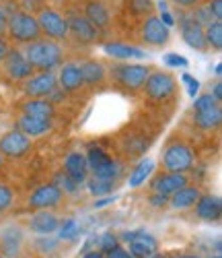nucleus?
<instances>
[{"label":"nucleus","mask_w":222,"mask_h":258,"mask_svg":"<svg viewBox=\"0 0 222 258\" xmlns=\"http://www.w3.org/2000/svg\"><path fill=\"white\" fill-rule=\"evenodd\" d=\"M175 23H179L181 37L191 50H197V52H206L208 50L206 37H204V27L197 25L195 21L191 19V15H185V13L179 15V19H175Z\"/></svg>","instance_id":"f8f14e48"},{"label":"nucleus","mask_w":222,"mask_h":258,"mask_svg":"<svg viewBox=\"0 0 222 258\" xmlns=\"http://www.w3.org/2000/svg\"><path fill=\"white\" fill-rule=\"evenodd\" d=\"M58 87V79L52 71L33 73L23 81V93L27 97H48Z\"/></svg>","instance_id":"9d476101"},{"label":"nucleus","mask_w":222,"mask_h":258,"mask_svg":"<svg viewBox=\"0 0 222 258\" xmlns=\"http://www.w3.org/2000/svg\"><path fill=\"white\" fill-rule=\"evenodd\" d=\"M95 244L99 246V252L107 254V252H111L114 248H118V246H120V238H118V235H116L114 231H105V233H101V235H99Z\"/></svg>","instance_id":"2f4dec72"},{"label":"nucleus","mask_w":222,"mask_h":258,"mask_svg":"<svg viewBox=\"0 0 222 258\" xmlns=\"http://www.w3.org/2000/svg\"><path fill=\"white\" fill-rule=\"evenodd\" d=\"M214 75L220 79V75H222V64H216V67H214Z\"/></svg>","instance_id":"864d4df0"},{"label":"nucleus","mask_w":222,"mask_h":258,"mask_svg":"<svg viewBox=\"0 0 222 258\" xmlns=\"http://www.w3.org/2000/svg\"><path fill=\"white\" fill-rule=\"evenodd\" d=\"M163 62H165V67H171V69H187L189 67V60L179 54H165Z\"/></svg>","instance_id":"4c0bfd02"},{"label":"nucleus","mask_w":222,"mask_h":258,"mask_svg":"<svg viewBox=\"0 0 222 258\" xmlns=\"http://www.w3.org/2000/svg\"><path fill=\"white\" fill-rule=\"evenodd\" d=\"M157 7H159V11H167V3H165V0H159Z\"/></svg>","instance_id":"5fc2aeb1"},{"label":"nucleus","mask_w":222,"mask_h":258,"mask_svg":"<svg viewBox=\"0 0 222 258\" xmlns=\"http://www.w3.org/2000/svg\"><path fill=\"white\" fill-rule=\"evenodd\" d=\"M210 95H212V97H214L218 103L222 101V83H220V81H216V83H214V87H212Z\"/></svg>","instance_id":"de8ad7c7"},{"label":"nucleus","mask_w":222,"mask_h":258,"mask_svg":"<svg viewBox=\"0 0 222 258\" xmlns=\"http://www.w3.org/2000/svg\"><path fill=\"white\" fill-rule=\"evenodd\" d=\"M0 64H3V69H5V73H7V77L11 81H21L23 83L27 77L33 75L31 64L27 62L25 54L21 50H9V54L5 56V60Z\"/></svg>","instance_id":"2eb2a0df"},{"label":"nucleus","mask_w":222,"mask_h":258,"mask_svg":"<svg viewBox=\"0 0 222 258\" xmlns=\"http://www.w3.org/2000/svg\"><path fill=\"white\" fill-rule=\"evenodd\" d=\"M66 21H68V37H74L78 44L91 46L99 41V29L84 15L72 13L70 17H66Z\"/></svg>","instance_id":"1a4fd4ad"},{"label":"nucleus","mask_w":222,"mask_h":258,"mask_svg":"<svg viewBox=\"0 0 222 258\" xmlns=\"http://www.w3.org/2000/svg\"><path fill=\"white\" fill-rule=\"evenodd\" d=\"M163 169L165 171H175V174H187L189 169H193L195 157L191 147L181 143V141H173L165 147L163 151Z\"/></svg>","instance_id":"7ed1b4c3"},{"label":"nucleus","mask_w":222,"mask_h":258,"mask_svg":"<svg viewBox=\"0 0 222 258\" xmlns=\"http://www.w3.org/2000/svg\"><path fill=\"white\" fill-rule=\"evenodd\" d=\"M7 29H9V13L0 7V37L7 35Z\"/></svg>","instance_id":"c03bdc74"},{"label":"nucleus","mask_w":222,"mask_h":258,"mask_svg":"<svg viewBox=\"0 0 222 258\" xmlns=\"http://www.w3.org/2000/svg\"><path fill=\"white\" fill-rule=\"evenodd\" d=\"M0 167H3V153H0Z\"/></svg>","instance_id":"13d9d810"},{"label":"nucleus","mask_w":222,"mask_h":258,"mask_svg":"<svg viewBox=\"0 0 222 258\" xmlns=\"http://www.w3.org/2000/svg\"><path fill=\"white\" fill-rule=\"evenodd\" d=\"M58 87L64 89L66 93H72L78 91L82 87V75H80V64L76 62H66L60 64V73H58Z\"/></svg>","instance_id":"a211bd4d"},{"label":"nucleus","mask_w":222,"mask_h":258,"mask_svg":"<svg viewBox=\"0 0 222 258\" xmlns=\"http://www.w3.org/2000/svg\"><path fill=\"white\" fill-rule=\"evenodd\" d=\"M105 54L111 58H118V60H142L146 58V52L136 48V46H130V44H122V41H109V44L103 46Z\"/></svg>","instance_id":"393cba45"},{"label":"nucleus","mask_w":222,"mask_h":258,"mask_svg":"<svg viewBox=\"0 0 222 258\" xmlns=\"http://www.w3.org/2000/svg\"><path fill=\"white\" fill-rule=\"evenodd\" d=\"M46 99H48V101H52V103L56 105V103H60V101H64V99H66V91H64V89H60V87H56V89H54Z\"/></svg>","instance_id":"37998d69"},{"label":"nucleus","mask_w":222,"mask_h":258,"mask_svg":"<svg viewBox=\"0 0 222 258\" xmlns=\"http://www.w3.org/2000/svg\"><path fill=\"white\" fill-rule=\"evenodd\" d=\"M82 258H105V254L99 252V250H88V252L82 254Z\"/></svg>","instance_id":"603ef678"},{"label":"nucleus","mask_w":222,"mask_h":258,"mask_svg":"<svg viewBox=\"0 0 222 258\" xmlns=\"http://www.w3.org/2000/svg\"><path fill=\"white\" fill-rule=\"evenodd\" d=\"M23 54H25V58L31 64L33 71H54L64 60V50L58 41L41 39V37L27 44Z\"/></svg>","instance_id":"f257e3e1"},{"label":"nucleus","mask_w":222,"mask_h":258,"mask_svg":"<svg viewBox=\"0 0 222 258\" xmlns=\"http://www.w3.org/2000/svg\"><path fill=\"white\" fill-rule=\"evenodd\" d=\"M159 19L163 21V23H165V25H167L169 29H171V27L175 25V17H173V15L169 13V11H161V15H159Z\"/></svg>","instance_id":"49530a36"},{"label":"nucleus","mask_w":222,"mask_h":258,"mask_svg":"<svg viewBox=\"0 0 222 258\" xmlns=\"http://www.w3.org/2000/svg\"><path fill=\"white\" fill-rule=\"evenodd\" d=\"M181 81L185 83V87H187V95L193 99L195 95H197V91H199V81L195 79V77H191V75H181Z\"/></svg>","instance_id":"58836bf2"},{"label":"nucleus","mask_w":222,"mask_h":258,"mask_svg":"<svg viewBox=\"0 0 222 258\" xmlns=\"http://www.w3.org/2000/svg\"><path fill=\"white\" fill-rule=\"evenodd\" d=\"M7 35L17 41V44H31V41L41 37L39 31V23H37V17L33 13L27 11H15L13 15H9V29Z\"/></svg>","instance_id":"f03ea898"},{"label":"nucleus","mask_w":222,"mask_h":258,"mask_svg":"<svg viewBox=\"0 0 222 258\" xmlns=\"http://www.w3.org/2000/svg\"><path fill=\"white\" fill-rule=\"evenodd\" d=\"M173 3L177 7H181V9H193V7L199 5V0H173Z\"/></svg>","instance_id":"09e8293b"},{"label":"nucleus","mask_w":222,"mask_h":258,"mask_svg":"<svg viewBox=\"0 0 222 258\" xmlns=\"http://www.w3.org/2000/svg\"><path fill=\"white\" fill-rule=\"evenodd\" d=\"M86 165H88V174H93L97 178H109V180H120L122 178V163L114 161L107 151H103L101 147H91L84 155Z\"/></svg>","instance_id":"39448f33"},{"label":"nucleus","mask_w":222,"mask_h":258,"mask_svg":"<svg viewBox=\"0 0 222 258\" xmlns=\"http://www.w3.org/2000/svg\"><path fill=\"white\" fill-rule=\"evenodd\" d=\"M171 37V29L163 23L157 15H148L142 23V39L146 46L152 48H163L167 46V41Z\"/></svg>","instance_id":"ddd939ff"},{"label":"nucleus","mask_w":222,"mask_h":258,"mask_svg":"<svg viewBox=\"0 0 222 258\" xmlns=\"http://www.w3.org/2000/svg\"><path fill=\"white\" fill-rule=\"evenodd\" d=\"M148 258H165V256H161V254H152V256H148Z\"/></svg>","instance_id":"4d7b16f0"},{"label":"nucleus","mask_w":222,"mask_h":258,"mask_svg":"<svg viewBox=\"0 0 222 258\" xmlns=\"http://www.w3.org/2000/svg\"><path fill=\"white\" fill-rule=\"evenodd\" d=\"M111 79H114L120 87L128 91H140L150 75V67L140 62H130V64H116L111 69Z\"/></svg>","instance_id":"20e7f679"},{"label":"nucleus","mask_w":222,"mask_h":258,"mask_svg":"<svg viewBox=\"0 0 222 258\" xmlns=\"http://www.w3.org/2000/svg\"><path fill=\"white\" fill-rule=\"evenodd\" d=\"M0 258H7V256H3V254H0Z\"/></svg>","instance_id":"052dcab7"},{"label":"nucleus","mask_w":222,"mask_h":258,"mask_svg":"<svg viewBox=\"0 0 222 258\" xmlns=\"http://www.w3.org/2000/svg\"><path fill=\"white\" fill-rule=\"evenodd\" d=\"M62 199H64V192L54 184V182H50V184H41L33 195L29 197V201H27V205H29V209H33V211H43V209H54V207H58L60 203H62Z\"/></svg>","instance_id":"4468645a"},{"label":"nucleus","mask_w":222,"mask_h":258,"mask_svg":"<svg viewBox=\"0 0 222 258\" xmlns=\"http://www.w3.org/2000/svg\"><path fill=\"white\" fill-rule=\"evenodd\" d=\"M193 9H195V11L191 13V19L195 21L197 25L206 27L208 23H212V21H214L212 15H210V11H208V7H199V5H197V7H193Z\"/></svg>","instance_id":"e433bc0d"},{"label":"nucleus","mask_w":222,"mask_h":258,"mask_svg":"<svg viewBox=\"0 0 222 258\" xmlns=\"http://www.w3.org/2000/svg\"><path fill=\"white\" fill-rule=\"evenodd\" d=\"M154 171V161L152 159H140L136 165H134V169L130 171V178H128V184H130V188H140L148 178H150V174Z\"/></svg>","instance_id":"cd10ccee"},{"label":"nucleus","mask_w":222,"mask_h":258,"mask_svg":"<svg viewBox=\"0 0 222 258\" xmlns=\"http://www.w3.org/2000/svg\"><path fill=\"white\" fill-rule=\"evenodd\" d=\"M120 180H109V178H97V176H91V178H86V188L88 192H91L93 197H107L111 195V192L116 190Z\"/></svg>","instance_id":"c85d7f7f"},{"label":"nucleus","mask_w":222,"mask_h":258,"mask_svg":"<svg viewBox=\"0 0 222 258\" xmlns=\"http://www.w3.org/2000/svg\"><path fill=\"white\" fill-rule=\"evenodd\" d=\"M193 207H195V215L202 221L216 223L222 217V201L216 195H202Z\"/></svg>","instance_id":"f3484780"},{"label":"nucleus","mask_w":222,"mask_h":258,"mask_svg":"<svg viewBox=\"0 0 222 258\" xmlns=\"http://www.w3.org/2000/svg\"><path fill=\"white\" fill-rule=\"evenodd\" d=\"M84 17L91 21L97 29L109 27V23H111V11L101 3V0H88L84 5Z\"/></svg>","instance_id":"a878e982"},{"label":"nucleus","mask_w":222,"mask_h":258,"mask_svg":"<svg viewBox=\"0 0 222 258\" xmlns=\"http://www.w3.org/2000/svg\"><path fill=\"white\" fill-rule=\"evenodd\" d=\"M122 240L128 242V252L134 256V258H148L152 254H157L159 244L152 235L144 229H134V231H124L122 233Z\"/></svg>","instance_id":"6e6552de"},{"label":"nucleus","mask_w":222,"mask_h":258,"mask_svg":"<svg viewBox=\"0 0 222 258\" xmlns=\"http://www.w3.org/2000/svg\"><path fill=\"white\" fill-rule=\"evenodd\" d=\"M19 131L27 135L29 139H37V137H46L52 131V120H43V118H33L27 114H21L19 120Z\"/></svg>","instance_id":"412c9836"},{"label":"nucleus","mask_w":222,"mask_h":258,"mask_svg":"<svg viewBox=\"0 0 222 258\" xmlns=\"http://www.w3.org/2000/svg\"><path fill=\"white\" fill-rule=\"evenodd\" d=\"M58 225H60V219L50 209L33 213L31 219H29V229L37 235H54L58 231Z\"/></svg>","instance_id":"6ab92c4d"},{"label":"nucleus","mask_w":222,"mask_h":258,"mask_svg":"<svg viewBox=\"0 0 222 258\" xmlns=\"http://www.w3.org/2000/svg\"><path fill=\"white\" fill-rule=\"evenodd\" d=\"M64 174L70 176L78 186H82L88 178V165H86V159L82 153L74 151L70 155H66L64 159Z\"/></svg>","instance_id":"aec40b11"},{"label":"nucleus","mask_w":222,"mask_h":258,"mask_svg":"<svg viewBox=\"0 0 222 258\" xmlns=\"http://www.w3.org/2000/svg\"><path fill=\"white\" fill-rule=\"evenodd\" d=\"M144 93L148 99L152 101H167L169 97H173L175 89H177V81L173 75L165 73V71H150L146 83H144Z\"/></svg>","instance_id":"0eeeda50"},{"label":"nucleus","mask_w":222,"mask_h":258,"mask_svg":"<svg viewBox=\"0 0 222 258\" xmlns=\"http://www.w3.org/2000/svg\"><path fill=\"white\" fill-rule=\"evenodd\" d=\"M37 23H39V31L46 39L52 41H62L68 37V21L66 17L54 9H41L37 13Z\"/></svg>","instance_id":"423d86ee"},{"label":"nucleus","mask_w":222,"mask_h":258,"mask_svg":"<svg viewBox=\"0 0 222 258\" xmlns=\"http://www.w3.org/2000/svg\"><path fill=\"white\" fill-rule=\"evenodd\" d=\"M206 7H208L214 21H222V0H210Z\"/></svg>","instance_id":"a19ab883"},{"label":"nucleus","mask_w":222,"mask_h":258,"mask_svg":"<svg viewBox=\"0 0 222 258\" xmlns=\"http://www.w3.org/2000/svg\"><path fill=\"white\" fill-rule=\"evenodd\" d=\"M9 50H11V46H9V41L5 39V37H0V62L5 60V56L9 54Z\"/></svg>","instance_id":"8fccbe9b"},{"label":"nucleus","mask_w":222,"mask_h":258,"mask_svg":"<svg viewBox=\"0 0 222 258\" xmlns=\"http://www.w3.org/2000/svg\"><path fill=\"white\" fill-rule=\"evenodd\" d=\"M189 184V178L187 174H175V171H163V174L154 176L152 182H150V192H159V195H165V197H171L175 195L179 188L187 186Z\"/></svg>","instance_id":"dca6fc26"},{"label":"nucleus","mask_w":222,"mask_h":258,"mask_svg":"<svg viewBox=\"0 0 222 258\" xmlns=\"http://www.w3.org/2000/svg\"><path fill=\"white\" fill-rule=\"evenodd\" d=\"M21 112L33 116V118H43V120H52L56 116V105L48 101L46 97H29L21 105Z\"/></svg>","instance_id":"4be33fe9"},{"label":"nucleus","mask_w":222,"mask_h":258,"mask_svg":"<svg viewBox=\"0 0 222 258\" xmlns=\"http://www.w3.org/2000/svg\"><path fill=\"white\" fill-rule=\"evenodd\" d=\"M29 151H31V139L21 133L19 128L17 131H9L0 137V153H3V157L21 159Z\"/></svg>","instance_id":"9b49d317"},{"label":"nucleus","mask_w":222,"mask_h":258,"mask_svg":"<svg viewBox=\"0 0 222 258\" xmlns=\"http://www.w3.org/2000/svg\"><path fill=\"white\" fill-rule=\"evenodd\" d=\"M204 37L208 48H212L214 52L222 50V21H212L204 27Z\"/></svg>","instance_id":"c756f323"},{"label":"nucleus","mask_w":222,"mask_h":258,"mask_svg":"<svg viewBox=\"0 0 222 258\" xmlns=\"http://www.w3.org/2000/svg\"><path fill=\"white\" fill-rule=\"evenodd\" d=\"M202 197V190L197 186H183L175 192V195L169 197V205L175 209V211H187V209H193V205L197 203V199Z\"/></svg>","instance_id":"5701e85b"},{"label":"nucleus","mask_w":222,"mask_h":258,"mask_svg":"<svg viewBox=\"0 0 222 258\" xmlns=\"http://www.w3.org/2000/svg\"><path fill=\"white\" fill-rule=\"evenodd\" d=\"M177 258H202V256H197V254H181V256H177Z\"/></svg>","instance_id":"6e6d98bb"},{"label":"nucleus","mask_w":222,"mask_h":258,"mask_svg":"<svg viewBox=\"0 0 222 258\" xmlns=\"http://www.w3.org/2000/svg\"><path fill=\"white\" fill-rule=\"evenodd\" d=\"M54 184L64 192V195H74V192H78V188H80L70 176H66L64 171H60V174L54 176Z\"/></svg>","instance_id":"473e14b6"},{"label":"nucleus","mask_w":222,"mask_h":258,"mask_svg":"<svg viewBox=\"0 0 222 258\" xmlns=\"http://www.w3.org/2000/svg\"><path fill=\"white\" fill-rule=\"evenodd\" d=\"M220 105L210 93H204V95H195L193 97V112H202V110H210V107H216Z\"/></svg>","instance_id":"f704fd0d"},{"label":"nucleus","mask_w":222,"mask_h":258,"mask_svg":"<svg viewBox=\"0 0 222 258\" xmlns=\"http://www.w3.org/2000/svg\"><path fill=\"white\" fill-rule=\"evenodd\" d=\"M37 246H41V248H39L41 252H54L56 246H58V242H56V240H39Z\"/></svg>","instance_id":"a18cd8bd"},{"label":"nucleus","mask_w":222,"mask_h":258,"mask_svg":"<svg viewBox=\"0 0 222 258\" xmlns=\"http://www.w3.org/2000/svg\"><path fill=\"white\" fill-rule=\"evenodd\" d=\"M80 233H82V227H80V223H78L76 219H64V221H60V225H58V238L64 240V242L76 240Z\"/></svg>","instance_id":"7c9ffc66"},{"label":"nucleus","mask_w":222,"mask_h":258,"mask_svg":"<svg viewBox=\"0 0 222 258\" xmlns=\"http://www.w3.org/2000/svg\"><path fill=\"white\" fill-rule=\"evenodd\" d=\"M222 122V110H220V105L216 107H210V110H202V112H195L193 116V124L199 128V131H216V128L220 126Z\"/></svg>","instance_id":"bb28decb"},{"label":"nucleus","mask_w":222,"mask_h":258,"mask_svg":"<svg viewBox=\"0 0 222 258\" xmlns=\"http://www.w3.org/2000/svg\"><path fill=\"white\" fill-rule=\"evenodd\" d=\"M15 203V192L11 186L0 184V213H5L7 209H11V205Z\"/></svg>","instance_id":"c9c22d12"},{"label":"nucleus","mask_w":222,"mask_h":258,"mask_svg":"<svg viewBox=\"0 0 222 258\" xmlns=\"http://www.w3.org/2000/svg\"><path fill=\"white\" fill-rule=\"evenodd\" d=\"M148 205L154 207V209H165L169 205V197L159 195V192H152V195L148 197Z\"/></svg>","instance_id":"ea45409f"},{"label":"nucleus","mask_w":222,"mask_h":258,"mask_svg":"<svg viewBox=\"0 0 222 258\" xmlns=\"http://www.w3.org/2000/svg\"><path fill=\"white\" fill-rule=\"evenodd\" d=\"M80 75H82V83L88 87H97V85L105 83L107 79V69L105 64L99 60H86L80 64Z\"/></svg>","instance_id":"b1692460"},{"label":"nucleus","mask_w":222,"mask_h":258,"mask_svg":"<svg viewBox=\"0 0 222 258\" xmlns=\"http://www.w3.org/2000/svg\"><path fill=\"white\" fill-rule=\"evenodd\" d=\"M105 258H134L130 252H128V248H122V246H118V248H114L111 252H107L105 254Z\"/></svg>","instance_id":"79ce46f5"},{"label":"nucleus","mask_w":222,"mask_h":258,"mask_svg":"<svg viewBox=\"0 0 222 258\" xmlns=\"http://www.w3.org/2000/svg\"><path fill=\"white\" fill-rule=\"evenodd\" d=\"M111 203H116V197H111V195H107L103 201H95V209H101V207H105V205H111Z\"/></svg>","instance_id":"3c124183"},{"label":"nucleus","mask_w":222,"mask_h":258,"mask_svg":"<svg viewBox=\"0 0 222 258\" xmlns=\"http://www.w3.org/2000/svg\"><path fill=\"white\" fill-rule=\"evenodd\" d=\"M210 258H220V254H214V256H210Z\"/></svg>","instance_id":"bf43d9fd"},{"label":"nucleus","mask_w":222,"mask_h":258,"mask_svg":"<svg viewBox=\"0 0 222 258\" xmlns=\"http://www.w3.org/2000/svg\"><path fill=\"white\" fill-rule=\"evenodd\" d=\"M128 7H130L132 13L138 15V17H146V15H150L154 11L152 0H128Z\"/></svg>","instance_id":"72a5a7b5"}]
</instances>
